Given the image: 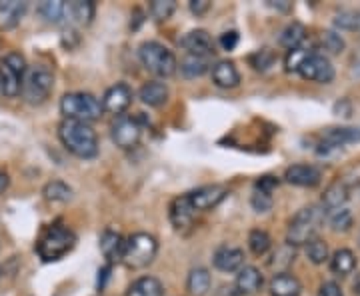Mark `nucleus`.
Here are the masks:
<instances>
[{
  "instance_id": "nucleus-1",
  "label": "nucleus",
  "mask_w": 360,
  "mask_h": 296,
  "mask_svg": "<svg viewBox=\"0 0 360 296\" xmlns=\"http://www.w3.org/2000/svg\"><path fill=\"white\" fill-rule=\"evenodd\" d=\"M58 139L66 150L77 158L90 160L98 155V134L89 122L80 120H63L58 124Z\"/></svg>"
},
{
  "instance_id": "nucleus-2",
  "label": "nucleus",
  "mask_w": 360,
  "mask_h": 296,
  "mask_svg": "<svg viewBox=\"0 0 360 296\" xmlns=\"http://www.w3.org/2000/svg\"><path fill=\"white\" fill-rule=\"evenodd\" d=\"M326 219L324 210L319 206H304L296 212L286 229V245L307 246L319 234V229Z\"/></svg>"
},
{
  "instance_id": "nucleus-3",
  "label": "nucleus",
  "mask_w": 360,
  "mask_h": 296,
  "mask_svg": "<svg viewBox=\"0 0 360 296\" xmlns=\"http://www.w3.org/2000/svg\"><path fill=\"white\" fill-rule=\"evenodd\" d=\"M141 65L158 78H170L179 70V60L174 52L158 40H146L139 46Z\"/></svg>"
},
{
  "instance_id": "nucleus-4",
  "label": "nucleus",
  "mask_w": 360,
  "mask_h": 296,
  "mask_svg": "<svg viewBox=\"0 0 360 296\" xmlns=\"http://www.w3.org/2000/svg\"><path fill=\"white\" fill-rule=\"evenodd\" d=\"M77 246V234L65 224H52L37 243V252L44 262H54L66 257Z\"/></svg>"
},
{
  "instance_id": "nucleus-5",
  "label": "nucleus",
  "mask_w": 360,
  "mask_h": 296,
  "mask_svg": "<svg viewBox=\"0 0 360 296\" xmlns=\"http://www.w3.org/2000/svg\"><path fill=\"white\" fill-rule=\"evenodd\" d=\"M60 115L66 120L94 122L104 115L103 103L90 92H66L60 98Z\"/></svg>"
},
{
  "instance_id": "nucleus-6",
  "label": "nucleus",
  "mask_w": 360,
  "mask_h": 296,
  "mask_svg": "<svg viewBox=\"0 0 360 296\" xmlns=\"http://www.w3.org/2000/svg\"><path fill=\"white\" fill-rule=\"evenodd\" d=\"M54 89V72L46 65H32L26 70L22 80V98L30 106H40L49 101Z\"/></svg>"
},
{
  "instance_id": "nucleus-7",
  "label": "nucleus",
  "mask_w": 360,
  "mask_h": 296,
  "mask_svg": "<svg viewBox=\"0 0 360 296\" xmlns=\"http://www.w3.org/2000/svg\"><path fill=\"white\" fill-rule=\"evenodd\" d=\"M158 255V240L148 232H136L127 238V252H124V264L129 269L141 271L155 262Z\"/></svg>"
},
{
  "instance_id": "nucleus-8",
  "label": "nucleus",
  "mask_w": 360,
  "mask_h": 296,
  "mask_svg": "<svg viewBox=\"0 0 360 296\" xmlns=\"http://www.w3.org/2000/svg\"><path fill=\"white\" fill-rule=\"evenodd\" d=\"M298 75L310 80V82H319V84H330L335 80V66L328 60V56H324L321 52L312 51L304 58V63L298 68Z\"/></svg>"
},
{
  "instance_id": "nucleus-9",
  "label": "nucleus",
  "mask_w": 360,
  "mask_h": 296,
  "mask_svg": "<svg viewBox=\"0 0 360 296\" xmlns=\"http://www.w3.org/2000/svg\"><path fill=\"white\" fill-rule=\"evenodd\" d=\"M110 139L118 148L130 150L142 139V124L134 116H118L110 127Z\"/></svg>"
},
{
  "instance_id": "nucleus-10",
  "label": "nucleus",
  "mask_w": 360,
  "mask_h": 296,
  "mask_svg": "<svg viewBox=\"0 0 360 296\" xmlns=\"http://www.w3.org/2000/svg\"><path fill=\"white\" fill-rule=\"evenodd\" d=\"M226 194L229 191L222 184H206V186H200L193 193H188V198H191L196 212H206V210L217 208L226 198Z\"/></svg>"
},
{
  "instance_id": "nucleus-11",
  "label": "nucleus",
  "mask_w": 360,
  "mask_h": 296,
  "mask_svg": "<svg viewBox=\"0 0 360 296\" xmlns=\"http://www.w3.org/2000/svg\"><path fill=\"white\" fill-rule=\"evenodd\" d=\"M132 98H134V94H132V89L129 84L127 82H116L110 89H106L101 103H103L104 112L122 116V112L132 104Z\"/></svg>"
},
{
  "instance_id": "nucleus-12",
  "label": "nucleus",
  "mask_w": 360,
  "mask_h": 296,
  "mask_svg": "<svg viewBox=\"0 0 360 296\" xmlns=\"http://www.w3.org/2000/svg\"><path fill=\"white\" fill-rule=\"evenodd\" d=\"M180 49L186 51V54H194V56H205V58H210L214 54V40L212 37L202 30V28H196V30H191L186 32L182 39H180Z\"/></svg>"
},
{
  "instance_id": "nucleus-13",
  "label": "nucleus",
  "mask_w": 360,
  "mask_h": 296,
  "mask_svg": "<svg viewBox=\"0 0 360 296\" xmlns=\"http://www.w3.org/2000/svg\"><path fill=\"white\" fill-rule=\"evenodd\" d=\"M194 217H196V210H194L188 194L172 198V202L168 206V219H170V224L174 226V231H186L188 226H193Z\"/></svg>"
},
{
  "instance_id": "nucleus-14",
  "label": "nucleus",
  "mask_w": 360,
  "mask_h": 296,
  "mask_svg": "<svg viewBox=\"0 0 360 296\" xmlns=\"http://www.w3.org/2000/svg\"><path fill=\"white\" fill-rule=\"evenodd\" d=\"M284 181L292 186H300V188H314L319 186L322 181V172L314 165H304L298 162L292 167L286 168L284 172Z\"/></svg>"
},
{
  "instance_id": "nucleus-15",
  "label": "nucleus",
  "mask_w": 360,
  "mask_h": 296,
  "mask_svg": "<svg viewBox=\"0 0 360 296\" xmlns=\"http://www.w3.org/2000/svg\"><path fill=\"white\" fill-rule=\"evenodd\" d=\"M212 264L220 272H238L245 266V250L231 245L219 246L212 255Z\"/></svg>"
},
{
  "instance_id": "nucleus-16",
  "label": "nucleus",
  "mask_w": 360,
  "mask_h": 296,
  "mask_svg": "<svg viewBox=\"0 0 360 296\" xmlns=\"http://www.w3.org/2000/svg\"><path fill=\"white\" fill-rule=\"evenodd\" d=\"M101 252L110 266L122 262L124 252H127V238L120 232L104 231L101 236Z\"/></svg>"
},
{
  "instance_id": "nucleus-17",
  "label": "nucleus",
  "mask_w": 360,
  "mask_h": 296,
  "mask_svg": "<svg viewBox=\"0 0 360 296\" xmlns=\"http://www.w3.org/2000/svg\"><path fill=\"white\" fill-rule=\"evenodd\" d=\"M212 82L219 89L232 91V89L240 86V72L232 60H219L212 66Z\"/></svg>"
},
{
  "instance_id": "nucleus-18",
  "label": "nucleus",
  "mask_w": 360,
  "mask_h": 296,
  "mask_svg": "<svg viewBox=\"0 0 360 296\" xmlns=\"http://www.w3.org/2000/svg\"><path fill=\"white\" fill-rule=\"evenodd\" d=\"M270 296H300L302 295V284L290 272L274 274L269 283Z\"/></svg>"
},
{
  "instance_id": "nucleus-19",
  "label": "nucleus",
  "mask_w": 360,
  "mask_h": 296,
  "mask_svg": "<svg viewBox=\"0 0 360 296\" xmlns=\"http://www.w3.org/2000/svg\"><path fill=\"white\" fill-rule=\"evenodd\" d=\"M234 286L245 296L257 295V292L262 290V286H264V276H262V272L258 271L257 266H243L240 271L236 272V283H234Z\"/></svg>"
},
{
  "instance_id": "nucleus-20",
  "label": "nucleus",
  "mask_w": 360,
  "mask_h": 296,
  "mask_svg": "<svg viewBox=\"0 0 360 296\" xmlns=\"http://www.w3.org/2000/svg\"><path fill=\"white\" fill-rule=\"evenodd\" d=\"M96 14V4L92 0H75V2H66V14L72 25L89 26Z\"/></svg>"
},
{
  "instance_id": "nucleus-21",
  "label": "nucleus",
  "mask_w": 360,
  "mask_h": 296,
  "mask_svg": "<svg viewBox=\"0 0 360 296\" xmlns=\"http://www.w3.org/2000/svg\"><path fill=\"white\" fill-rule=\"evenodd\" d=\"M168 86L160 80H150L146 84H142L141 91H139V98L142 104L150 106V108H160L162 104H167L168 101Z\"/></svg>"
},
{
  "instance_id": "nucleus-22",
  "label": "nucleus",
  "mask_w": 360,
  "mask_h": 296,
  "mask_svg": "<svg viewBox=\"0 0 360 296\" xmlns=\"http://www.w3.org/2000/svg\"><path fill=\"white\" fill-rule=\"evenodd\" d=\"M28 4L20 2V0H0V28L8 30L18 26V22L22 20Z\"/></svg>"
},
{
  "instance_id": "nucleus-23",
  "label": "nucleus",
  "mask_w": 360,
  "mask_h": 296,
  "mask_svg": "<svg viewBox=\"0 0 360 296\" xmlns=\"http://www.w3.org/2000/svg\"><path fill=\"white\" fill-rule=\"evenodd\" d=\"M348 202V186L345 181H335L322 194V210L330 212L336 208H345Z\"/></svg>"
},
{
  "instance_id": "nucleus-24",
  "label": "nucleus",
  "mask_w": 360,
  "mask_h": 296,
  "mask_svg": "<svg viewBox=\"0 0 360 296\" xmlns=\"http://www.w3.org/2000/svg\"><path fill=\"white\" fill-rule=\"evenodd\" d=\"M22 80L18 72H14L11 66H6L0 60V89H2V96L6 98H16L20 91H22Z\"/></svg>"
},
{
  "instance_id": "nucleus-25",
  "label": "nucleus",
  "mask_w": 360,
  "mask_h": 296,
  "mask_svg": "<svg viewBox=\"0 0 360 296\" xmlns=\"http://www.w3.org/2000/svg\"><path fill=\"white\" fill-rule=\"evenodd\" d=\"M210 284H212V276L210 272L202 269V266H196L193 271L188 272V278H186V290L191 296H206L210 290Z\"/></svg>"
},
{
  "instance_id": "nucleus-26",
  "label": "nucleus",
  "mask_w": 360,
  "mask_h": 296,
  "mask_svg": "<svg viewBox=\"0 0 360 296\" xmlns=\"http://www.w3.org/2000/svg\"><path fill=\"white\" fill-rule=\"evenodd\" d=\"M322 142L330 144L335 148H340L350 142H360V129H347V127H336V129H326L322 132Z\"/></svg>"
},
{
  "instance_id": "nucleus-27",
  "label": "nucleus",
  "mask_w": 360,
  "mask_h": 296,
  "mask_svg": "<svg viewBox=\"0 0 360 296\" xmlns=\"http://www.w3.org/2000/svg\"><path fill=\"white\" fill-rule=\"evenodd\" d=\"M330 271L336 276H340V278L352 274V272L356 271V257H354V252L348 250V248L336 250L335 255L330 257Z\"/></svg>"
},
{
  "instance_id": "nucleus-28",
  "label": "nucleus",
  "mask_w": 360,
  "mask_h": 296,
  "mask_svg": "<svg viewBox=\"0 0 360 296\" xmlns=\"http://www.w3.org/2000/svg\"><path fill=\"white\" fill-rule=\"evenodd\" d=\"M165 286L156 276H141L130 284L124 296H162Z\"/></svg>"
},
{
  "instance_id": "nucleus-29",
  "label": "nucleus",
  "mask_w": 360,
  "mask_h": 296,
  "mask_svg": "<svg viewBox=\"0 0 360 296\" xmlns=\"http://www.w3.org/2000/svg\"><path fill=\"white\" fill-rule=\"evenodd\" d=\"M208 68H210L208 58H205V56H194V54H186L179 65L180 75L184 78H200L202 75L208 72Z\"/></svg>"
},
{
  "instance_id": "nucleus-30",
  "label": "nucleus",
  "mask_w": 360,
  "mask_h": 296,
  "mask_svg": "<svg viewBox=\"0 0 360 296\" xmlns=\"http://www.w3.org/2000/svg\"><path fill=\"white\" fill-rule=\"evenodd\" d=\"M307 40V28L300 22H290V25L284 28L281 32V46H284L286 51H295L298 46H302V42Z\"/></svg>"
},
{
  "instance_id": "nucleus-31",
  "label": "nucleus",
  "mask_w": 360,
  "mask_h": 296,
  "mask_svg": "<svg viewBox=\"0 0 360 296\" xmlns=\"http://www.w3.org/2000/svg\"><path fill=\"white\" fill-rule=\"evenodd\" d=\"M295 258H296L295 246L283 245L281 248H276V250H274V255L270 257L269 269L276 271V274H281V272H288V269H290V266H292V262H295Z\"/></svg>"
},
{
  "instance_id": "nucleus-32",
  "label": "nucleus",
  "mask_w": 360,
  "mask_h": 296,
  "mask_svg": "<svg viewBox=\"0 0 360 296\" xmlns=\"http://www.w3.org/2000/svg\"><path fill=\"white\" fill-rule=\"evenodd\" d=\"M39 14L51 25H58L66 14V2L63 0H44L37 6Z\"/></svg>"
},
{
  "instance_id": "nucleus-33",
  "label": "nucleus",
  "mask_w": 360,
  "mask_h": 296,
  "mask_svg": "<svg viewBox=\"0 0 360 296\" xmlns=\"http://www.w3.org/2000/svg\"><path fill=\"white\" fill-rule=\"evenodd\" d=\"M42 196L49 200V202H68L72 198V188L63 181H51L44 184L42 188Z\"/></svg>"
},
{
  "instance_id": "nucleus-34",
  "label": "nucleus",
  "mask_w": 360,
  "mask_h": 296,
  "mask_svg": "<svg viewBox=\"0 0 360 296\" xmlns=\"http://www.w3.org/2000/svg\"><path fill=\"white\" fill-rule=\"evenodd\" d=\"M326 214V220L330 224V229L335 232H348L354 224V219H352V212L350 208L345 206V208H336V210H330V212H324Z\"/></svg>"
},
{
  "instance_id": "nucleus-35",
  "label": "nucleus",
  "mask_w": 360,
  "mask_h": 296,
  "mask_svg": "<svg viewBox=\"0 0 360 296\" xmlns=\"http://www.w3.org/2000/svg\"><path fill=\"white\" fill-rule=\"evenodd\" d=\"M304 252H307V258L312 264H324V262L330 260L328 245H326V240H322L321 236H314L309 245L304 246Z\"/></svg>"
},
{
  "instance_id": "nucleus-36",
  "label": "nucleus",
  "mask_w": 360,
  "mask_h": 296,
  "mask_svg": "<svg viewBox=\"0 0 360 296\" xmlns=\"http://www.w3.org/2000/svg\"><path fill=\"white\" fill-rule=\"evenodd\" d=\"M248 248L255 257H264L272 248V238L269 232L260 231V229L248 232Z\"/></svg>"
},
{
  "instance_id": "nucleus-37",
  "label": "nucleus",
  "mask_w": 360,
  "mask_h": 296,
  "mask_svg": "<svg viewBox=\"0 0 360 296\" xmlns=\"http://www.w3.org/2000/svg\"><path fill=\"white\" fill-rule=\"evenodd\" d=\"M248 63L257 72H266L276 63V52L270 51V49H260V51L252 52L248 56Z\"/></svg>"
},
{
  "instance_id": "nucleus-38",
  "label": "nucleus",
  "mask_w": 360,
  "mask_h": 296,
  "mask_svg": "<svg viewBox=\"0 0 360 296\" xmlns=\"http://www.w3.org/2000/svg\"><path fill=\"white\" fill-rule=\"evenodd\" d=\"M321 44L322 49L326 52H330V54H340V52L345 51V39L336 32V30H324L321 34Z\"/></svg>"
},
{
  "instance_id": "nucleus-39",
  "label": "nucleus",
  "mask_w": 360,
  "mask_h": 296,
  "mask_svg": "<svg viewBox=\"0 0 360 296\" xmlns=\"http://www.w3.org/2000/svg\"><path fill=\"white\" fill-rule=\"evenodd\" d=\"M150 14L155 16V20H168L174 11H176V2L174 0H153L150 6H148Z\"/></svg>"
},
{
  "instance_id": "nucleus-40",
  "label": "nucleus",
  "mask_w": 360,
  "mask_h": 296,
  "mask_svg": "<svg viewBox=\"0 0 360 296\" xmlns=\"http://www.w3.org/2000/svg\"><path fill=\"white\" fill-rule=\"evenodd\" d=\"M310 52L312 51H307L304 46H298L295 51H288L286 58H284V68H286V72H298V68L304 63V58L309 56Z\"/></svg>"
},
{
  "instance_id": "nucleus-41",
  "label": "nucleus",
  "mask_w": 360,
  "mask_h": 296,
  "mask_svg": "<svg viewBox=\"0 0 360 296\" xmlns=\"http://www.w3.org/2000/svg\"><path fill=\"white\" fill-rule=\"evenodd\" d=\"M359 25V11H348L342 8L340 13H336L335 26L340 30H356Z\"/></svg>"
},
{
  "instance_id": "nucleus-42",
  "label": "nucleus",
  "mask_w": 360,
  "mask_h": 296,
  "mask_svg": "<svg viewBox=\"0 0 360 296\" xmlns=\"http://www.w3.org/2000/svg\"><path fill=\"white\" fill-rule=\"evenodd\" d=\"M2 63L6 66H11L14 72H18L20 77L25 78L26 70H28V65H26V58L20 52H8V54H4Z\"/></svg>"
},
{
  "instance_id": "nucleus-43",
  "label": "nucleus",
  "mask_w": 360,
  "mask_h": 296,
  "mask_svg": "<svg viewBox=\"0 0 360 296\" xmlns=\"http://www.w3.org/2000/svg\"><path fill=\"white\" fill-rule=\"evenodd\" d=\"M274 205V200H272V196L269 193H262V191H255V194L250 196V206L257 210V212H269L270 208Z\"/></svg>"
},
{
  "instance_id": "nucleus-44",
  "label": "nucleus",
  "mask_w": 360,
  "mask_h": 296,
  "mask_svg": "<svg viewBox=\"0 0 360 296\" xmlns=\"http://www.w3.org/2000/svg\"><path fill=\"white\" fill-rule=\"evenodd\" d=\"M219 44L222 46V51L231 52L236 49V44H238V32H234V30H229V32H224V34H220Z\"/></svg>"
},
{
  "instance_id": "nucleus-45",
  "label": "nucleus",
  "mask_w": 360,
  "mask_h": 296,
  "mask_svg": "<svg viewBox=\"0 0 360 296\" xmlns=\"http://www.w3.org/2000/svg\"><path fill=\"white\" fill-rule=\"evenodd\" d=\"M316 296H345L340 284L335 283V281H326L319 286V295Z\"/></svg>"
},
{
  "instance_id": "nucleus-46",
  "label": "nucleus",
  "mask_w": 360,
  "mask_h": 296,
  "mask_svg": "<svg viewBox=\"0 0 360 296\" xmlns=\"http://www.w3.org/2000/svg\"><path fill=\"white\" fill-rule=\"evenodd\" d=\"M278 186V179L276 176H262L260 181L257 182V191H262V193H272L274 188Z\"/></svg>"
},
{
  "instance_id": "nucleus-47",
  "label": "nucleus",
  "mask_w": 360,
  "mask_h": 296,
  "mask_svg": "<svg viewBox=\"0 0 360 296\" xmlns=\"http://www.w3.org/2000/svg\"><path fill=\"white\" fill-rule=\"evenodd\" d=\"M188 6H191V13L196 14V16H202V14L210 11V2L208 0H193Z\"/></svg>"
},
{
  "instance_id": "nucleus-48",
  "label": "nucleus",
  "mask_w": 360,
  "mask_h": 296,
  "mask_svg": "<svg viewBox=\"0 0 360 296\" xmlns=\"http://www.w3.org/2000/svg\"><path fill=\"white\" fill-rule=\"evenodd\" d=\"M212 296H245L234 284H224V286H220L219 290L214 292Z\"/></svg>"
},
{
  "instance_id": "nucleus-49",
  "label": "nucleus",
  "mask_w": 360,
  "mask_h": 296,
  "mask_svg": "<svg viewBox=\"0 0 360 296\" xmlns=\"http://www.w3.org/2000/svg\"><path fill=\"white\" fill-rule=\"evenodd\" d=\"M108 276H110V264H106V266H103V269L98 271V281H96V286H98V290H103L104 286H106V281H108Z\"/></svg>"
},
{
  "instance_id": "nucleus-50",
  "label": "nucleus",
  "mask_w": 360,
  "mask_h": 296,
  "mask_svg": "<svg viewBox=\"0 0 360 296\" xmlns=\"http://www.w3.org/2000/svg\"><path fill=\"white\" fill-rule=\"evenodd\" d=\"M269 6L276 8V11H281V13H286V11H290V8H292V2L281 0V2H269Z\"/></svg>"
},
{
  "instance_id": "nucleus-51",
  "label": "nucleus",
  "mask_w": 360,
  "mask_h": 296,
  "mask_svg": "<svg viewBox=\"0 0 360 296\" xmlns=\"http://www.w3.org/2000/svg\"><path fill=\"white\" fill-rule=\"evenodd\" d=\"M8 184H11V179H8V174L0 170V194H4V191L8 188Z\"/></svg>"
},
{
  "instance_id": "nucleus-52",
  "label": "nucleus",
  "mask_w": 360,
  "mask_h": 296,
  "mask_svg": "<svg viewBox=\"0 0 360 296\" xmlns=\"http://www.w3.org/2000/svg\"><path fill=\"white\" fill-rule=\"evenodd\" d=\"M356 30L360 32V11H359V25H356Z\"/></svg>"
},
{
  "instance_id": "nucleus-53",
  "label": "nucleus",
  "mask_w": 360,
  "mask_h": 296,
  "mask_svg": "<svg viewBox=\"0 0 360 296\" xmlns=\"http://www.w3.org/2000/svg\"><path fill=\"white\" fill-rule=\"evenodd\" d=\"M0 276H2V266H0Z\"/></svg>"
},
{
  "instance_id": "nucleus-54",
  "label": "nucleus",
  "mask_w": 360,
  "mask_h": 296,
  "mask_svg": "<svg viewBox=\"0 0 360 296\" xmlns=\"http://www.w3.org/2000/svg\"><path fill=\"white\" fill-rule=\"evenodd\" d=\"M359 246H360V234H359Z\"/></svg>"
},
{
  "instance_id": "nucleus-55",
  "label": "nucleus",
  "mask_w": 360,
  "mask_h": 296,
  "mask_svg": "<svg viewBox=\"0 0 360 296\" xmlns=\"http://www.w3.org/2000/svg\"><path fill=\"white\" fill-rule=\"evenodd\" d=\"M0 96H2V89H0Z\"/></svg>"
}]
</instances>
